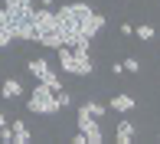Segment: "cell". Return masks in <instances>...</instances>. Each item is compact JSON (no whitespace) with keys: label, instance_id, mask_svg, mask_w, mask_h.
Instances as JSON below:
<instances>
[{"label":"cell","instance_id":"cell-16","mask_svg":"<svg viewBox=\"0 0 160 144\" xmlns=\"http://www.w3.org/2000/svg\"><path fill=\"white\" fill-rule=\"evenodd\" d=\"M121 66H124V72H131V75H134V72H141V59H137V56H131V59H124Z\"/></svg>","mask_w":160,"mask_h":144},{"label":"cell","instance_id":"cell-1","mask_svg":"<svg viewBox=\"0 0 160 144\" xmlns=\"http://www.w3.org/2000/svg\"><path fill=\"white\" fill-rule=\"evenodd\" d=\"M92 7L88 3H65L56 10V23H59V33H62V46H72V43L82 36V26H85V20L92 17Z\"/></svg>","mask_w":160,"mask_h":144},{"label":"cell","instance_id":"cell-17","mask_svg":"<svg viewBox=\"0 0 160 144\" xmlns=\"http://www.w3.org/2000/svg\"><path fill=\"white\" fill-rule=\"evenodd\" d=\"M0 141H3V144H13V128H10V125L0 128Z\"/></svg>","mask_w":160,"mask_h":144},{"label":"cell","instance_id":"cell-10","mask_svg":"<svg viewBox=\"0 0 160 144\" xmlns=\"http://www.w3.org/2000/svg\"><path fill=\"white\" fill-rule=\"evenodd\" d=\"M0 95H3V98H20V95H23V82H20L17 75L3 79V82H0Z\"/></svg>","mask_w":160,"mask_h":144},{"label":"cell","instance_id":"cell-11","mask_svg":"<svg viewBox=\"0 0 160 144\" xmlns=\"http://www.w3.org/2000/svg\"><path fill=\"white\" fill-rule=\"evenodd\" d=\"M114 141H118V144H131V141H134V125H131L128 118H121V121H118V131H114Z\"/></svg>","mask_w":160,"mask_h":144},{"label":"cell","instance_id":"cell-9","mask_svg":"<svg viewBox=\"0 0 160 144\" xmlns=\"http://www.w3.org/2000/svg\"><path fill=\"white\" fill-rule=\"evenodd\" d=\"M105 23H108L105 13H92V17L85 20V26H82V36H85V39H95L98 30H105Z\"/></svg>","mask_w":160,"mask_h":144},{"label":"cell","instance_id":"cell-20","mask_svg":"<svg viewBox=\"0 0 160 144\" xmlns=\"http://www.w3.org/2000/svg\"><path fill=\"white\" fill-rule=\"evenodd\" d=\"M17 3H33V0H17Z\"/></svg>","mask_w":160,"mask_h":144},{"label":"cell","instance_id":"cell-19","mask_svg":"<svg viewBox=\"0 0 160 144\" xmlns=\"http://www.w3.org/2000/svg\"><path fill=\"white\" fill-rule=\"evenodd\" d=\"M3 125H7V115H3V111H0V128H3Z\"/></svg>","mask_w":160,"mask_h":144},{"label":"cell","instance_id":"cell-14","mask_svg":"<svg viewBox=\"0 0 160 144\" xmlns=\"http://www.w3.org/2000/svg\"><path fill=\"white\" fill-rule=\"evenodd\" d=\"M78 111H82V115H92V118H101V115H105V105H101V102H82Z\"/></svg>","mask_w":160,"mask_h":144},{"label":"cell","instance_id":"cell-18","mask_svg":"<svg viewBox=\"0 0 160 144\" xmlns=\"http://www.w3.org/2000/svg\"><path fill=\"white\" fill-rule=\"evenodd\" d=\"M118 30H121V36H131V33H134V26H131V23H128V20H124V23H121V26H118Z\"/></svg>","mask_w":160,"mask_h":144},{"label":"cell","instance_id":"cell-13","mask_svg":"<svg viewBox=\"0 0 160 144\" xmlns=\"http://www.w3.org/2000/svg\"><path fill=\"white\" fill-rule=\"evenodd\" d=\"M131 36H134V39H141V43H150V39L157 36V30H154L150 23H137V26H134V33H131Z\"/></svg>","mask_w":160,"mask_h":144},{"label":"cell","instance_id":"cell-8","mask_svg":"<svg viewBox=\"0 0 160 144\" xmlns=\"http://www.w3.org/2000/svg\"><path fill=\"white\" fill-rule=\"evenodd\" d=\"M134 95H128V92H118V95H111V102H108V108L111 111H118V115H128V111H134Z\"/></svg>","mask_w":160,"mask_h":144},{"label":"cell","instance_id":"cell-2","mask_svg":"<svg viewBox=\"0 0 160 144\" xmlns=\"http://www.w3.org/2000/svg\"><path fill=\"white\" fill-rule=\"evenodd\" d=\"M33 43H39L46 49H59L62 46V33H59L52 7H42V10L33 7Z\"/></svg>","mask_w":160,"mask_h":144},{"label":"cell","instance_id":"cell-15","mask_svg":"<svg viewBox=\"0 0 160 144\" xmlns=\"http://www.w3.org/2000/svg\"><path fill=\"white\" fill-rule=\"evenodd\" d=\"M10 43H13V33H10V26H3V23H0V49H7Z\"/></svg>","mask_w":160,"mask_h":144},{"label":"cell","instance_id":"cell-12","mask_svg":"<svg viewBox=\"0 0 160 144\" xmlns=\"http://www.w3.org/2000/svg\"><path fill=\"white\" fill-rule=\"evenodd\" d=\"M10 128H13V144H30L33 134H30V128H26V121H23V118H17Z\"/></svg>","mask_w":160,"mask_h":144},{"label":"cell","instance_id":"cell-3","mask_svg":"<svg viewBox=\"0 0 160 144\" xmlns=\"http://www.w3.org/2000/svg\"><path fill=\"white\" fill-rule=\"evenodd\" d=\"M3 7H7V20H10V33H13V39L33 43V3L3 0Z\"/></svg>","mask_w":160,"mask_h":144},{"label":"cell","instance_id":"cell-4","mask_svg":"<svg viewBox=\"0 0 160 144\" xmlns=\"http://www.w3.org/2000/svg\"><path fill=\"white\" fill-rule=\"evenodd\" d=\"M26 111H30V115H59L62 108H59L56 92L49 89V85L36 82V89L30 92V98H26Z\"/></svg>","mask_w":160,"mask_h":144},{"label":"cell","instance_id":"cell-6","mask_svg":"<svg viewBox=\"0 0 160 144\" xmlns=\"http://www.w3.org/2000/svg\"><path fill=\"white\" fill-rule=\"evenodd\" d=\"M26 72H30V75L36 79V82L49 85L52 92L65 89V85H62V79H59V72H56L52 66H49V59H42V56H36V59H30V62H26Z\"/></svg>","mask_w":160,"mask_h":144},{"label":"cell","instance_id":"cell-5","mask_svg":"<svg viewBox=\"0 0 160 144\" xmlns=\"http://www.w3.org/2000/svg\"><path fill=\"white\" fill-rule=\"evenodd\" d=\"M56 53H59V72H65V75L85 79V75H92V72H95L92 56H75V53H72V46H59Z\"/></svg>","mask_w":160,"mask_h":144},{"label":"cell","instance_id":"cell-7","mask_svg":"<svg viewBox=\"0 0 160 144\" xmlns=\"http://www.w3.org/2000/svg\"><path fill=\"white\" fill-rule=\"evenodd\" d=\"M75 125H78V134L85 138V144H101V141H105V131H101L98 118H92V115H82V111H75Z\"/></svg>","mask_w":160,"mask_h":144}]
</instances>
